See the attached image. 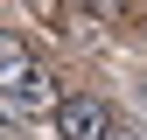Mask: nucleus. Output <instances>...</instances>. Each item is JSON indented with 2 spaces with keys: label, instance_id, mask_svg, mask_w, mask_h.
Returning a JSON list of instances; mask_svg holds the SVG:
<instances>
[{
  "label": "nucleus",
  "instance_id": "f257e3e1",
  "mask_svg": "<svg viewBox=\"0 0 147 140\" xmlns=\"http://www.w3.org/2000/svg\"><path fill=\"white\" fill-rule=\"evenodd\" d=\"M56 105H63V91H56V77L49 70H28V77H14L7 91H0V119H56Z\"/></svg>",
  "mask_w": 147,
  "mask_h": 140
},
{
  "label": "nucleus",
  "instance_id": "f03ea898",
  "mask_svg": "<svg viewBox=\"0 0 147 140\" xmlns=\"http://www.w3.org/2000/svg\"><path fill=\"white\" fill-rule=\"evenodd\" d=\"M56 133L63 140H112L119 126H112V105L105 98H63L56 105Z\"/></svg>",
  "mask_w": 147,
  "mask_h": 140
},
{
  "label": "nucleus",
  "instance_id": "7ed1b4c3",
  "mask_svg": "<svg viewBox=\"0 0 147 140\" xmlns=\"http://www.w3.org/2000/svg\"><path fill=\"white\" fill-rule=\"evenodd\" d=\"M28 70H35V63H28V42H21V35H7V28H0V91H7L14 77H28Z\"/></svg>",
  "mask_w": 147,
  "mask_h": 140
},
{
  "label": "nucleus",
  "instance_id": "20e7f679",
  "mask_svg": "<svg viewBox=\"0 0 147 140\" xmlns=\"http://www.w3.org/2000/svg\"><path fill=\"white\" fill-rule=\"evenodd\" d=\"M126 7H133V0H84V14H98V21H119Z\"/></svg>",
  "mask_w": 147,
  "mask_h": 140
},
{
  "label": "nucleus",
  "instance_id": "39448f33",
  "mask_svg": "<svg viewBox=\"0 0 147 140\" xmlns=\"http://www.w3.org/2000/svg\"><path fill=\"white\" fill-rule=\"evenodd\" d=\"M35 14H49V21H70V0H28Z\"/></svg>",
  "mask_w": 147,
  "mask_h": 140
},
{
  "label": "nucleus",
  "instance_id": "423d86ee",
  "mask_svg": "<svg viewBox=\"0 0 147 140\" xmlns=\"http://www.w3.org/2000/svg\"><path fill=\"white\" fill-rule=\"evenodd\" d=\"M112 140H140V133H112Z\"/></svg>",
  "mask_w": 147,
  "mask_h": 140
},
{
  "label": "nucleus",
  "instance_id": "0eeeda50",
  "mask_svg": "<svg viewBox=\"0 0 147 140\" xmlns=\"http://www.w3.org/2000/svg\"><path fill=\"white\" fill-rule=\"evenodd\" d=\"M140 105H147V77H140Z\"/></svg>",
  "mask_w": 147,
  "mask_h": 140
}]
</instances>
